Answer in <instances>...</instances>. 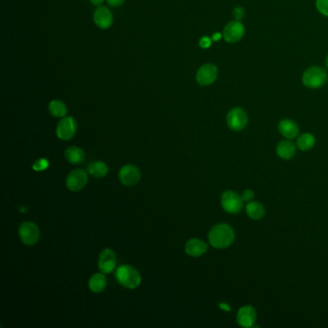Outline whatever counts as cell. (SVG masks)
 I'll return each mask as SVG.
<instances>
[{"mask_svg": "<svg viewBox=\"0 0 328 328\" xmlns=\"http://www.w3.org/2000/svg\"><path fill=\"white\" fill-rule=\"evenodd\" d=\"M278 130L280 134L288 140H293L298 136V125L292 120H282L278 124Z\"/></svg>", "mask_w": 328, "mask_h": 328, "instance_id": "e0dca14e", "label": "cell"}, {"mask_svg": "<svg viewBox=\"0 0 328 328\" xmlns=\"http://www.w3.org/2000/svg\"><path fill=\"white\" fill-rule=\"evenodd\" d=\"M48 111L51 116L55 118H64L67 114V108L66 104L59 99L51 100L48 104Z\"/></svg>", "mask_w": 328, "mask_h": 328, "instance_id": "44dd1931", "label": "cell"}, {"mask_svg": "<svg viewBox=\"0 0 328 328\" xmlns=\"http://www.w3.org/2000/svg\"><path fill=\"white\" fill-rule=\"evenodd\" d=\"M208 249L207 244L200 239H191L185 246L186 253L191 257H199L203 255Z\"/></svg>", "mask_w": 328, "mask_h": 328, "instance_id": "9a60e30c", "label": "cell"}, {"mask_svg": "<svg viewBox=\"0 0 328 328\" xmlns=\"http://www.w3.org/2000/svg\"><path fill=\"white\" fill-rule=\"evenodd\" d=\"M90 2L95 6H99L104 2V0H90Z\"/></svg>", "mask_w": 328, "mask_h": 328, "instance_id": "4dcf8cb0", "label": "cell"}, {"mask_svg": "<svg viewBox=\"0 0 328 328\" xmlns=\"http://www.w3.org/2000/svg\"><path fill=\"white\" fill-rule=\"evenodd\" d=\"M88 171L93 176L100 178V177H104L108 173L109 168H108L107 164H105L104 162L98 161V162H94V163L89 164Z\"/></svg>", "mask_w": 328, "mask_h": 328, "instance_id": "603a6c76", "label": "cell"}, {"mask_svg": "<svg viewBox=\"0 0 328 328\" xmlns=\"http://www.w3.org/2000/svg\"><path fill=\"white\" fill-rule=\"evenodd\" d=\"M96 25L100 29H108L113 25L114 17L112 12L106 7H99L93 16Z\"/></svg>", "mask_w": 328, "mask_h": 328, "instance_id": "5bb4252c", "label": "cell"}, {"mask_svg": "<svg viewBox=\"0 0 328 328\" xmlns=\"http://www.w3.org/2000/svg\"><path fill=\"white\" fill-rule=\"evenodd\" d=\"M219 306H220L222 309H225V310H226V311H230V308L229 306H228V304H224V303H221V304H219Z\"/></svg>", "mask_w": 328, "mask_h": 328, "instance_id": "1f68e13d", "label": "cell"}, {"mask_svg": "<svg viewBox=\"0 0 328 328\" xmlns=\"http://www.w3.org/2000/svg\"></svg>", "mask_w": 328, "mask_h": 328, "instance_id": "836d02e7", "label": "cell"}, {"mask_svg": "<svg viewBox=\"0 0 328 328\" xmlns=\"http://www.w3.org/2000/svg\"><path fill=\"white\" fill-rule=\"evenodd\" d=\"M116 265H117V256L112 249L105 248L100 252L99 268L101 272H103L104 274L113 272L114 269L116 268Z\"/></svg>", "mask_w": 328, "mask_h": 328, "instance_id": "7c38bea8", "label": "cell"}, {"mask_svg": "<svg viewBox=\"0 0 328 328\" xmlns=\"http://www.w3.org/2000/svg\"><path fill=\"white\" fill-rule=\"evenodd\" d=\"M106 1L112 7H120L125 2V0H106Z\"/></svg>", "mask_w": 328, "mask_h": 328, "instance_id": "f1b7e54d", "label": "cell"}, {"mask_svg": "<svg viewBox=\"0 0 328 328\" xmlns=\"http://www.w3.org/2000/svg\"><path fill=\"white\" fill-rule=\"evenodd\" d=\"M49 165V162L44 159V158H41L39 160H37L35 163L33 164V169L36 170V171H42L44 169H46Z\"/></svg>", "mask_w": 328, "mask_h": 328, "instance_id": "d4e9b609", "label": "cell"}, {"mask_svg": "<svg viewBox=\"0 0 328 328\" xmlns=\"http://www.w3.org/2000/svg\"><path fill=\"white\" fill-rule=\"evenodd\" d=\"M317 10L325 17H328V0H316Z\"/></svg>", "mask_w": 328, "mask_h": 328, "instance_id": "cb8c5ba5", "label": "cell"}, {"mask_svg": "<svg viewBox=\"0 0 328 328\" xmlns=\"http://www.w3.org/2000/svg\"><path fill=\"white\" fill-rule=\"evenodd\" d=\"M296 146L291 140L281 141L276 146L277 155L284 160H290L295 155Z\"/></svg>", "mask_w": 328, "mask_h": 328, "instance_id": "2e32d148", "label": "cell"}, {"mask_svg": "<svg viewBox=\"0 0 328 328\" xmlns=\"http://www.w3.org/2000/svg\"><path fill=\"white\" fill-rule=\"evenodd\" d=\"M116 278L118 282L126 289H136L140 286L142 277L140 272L129 265H122L116 269Z\"/></svg>", "mask_w": 328, "mask_h": 328, "instance_id": "7a4b0ae2", "label": "cell"}, {"mask_svg": "<svg viewBox=\"0 0 328 328\" xmlns=\"http://www.w3.org/2000/svg\"><path fill=\"white\" fill-rule=\"evenodd\" d=\"M223 35L221 33H215L213 36H212V41H219L221 39H222Z\"/></svg>", "mask_w": 328, "mask_h": 328, "instance_id": "f546056e", "label": "cell"}, {"mask_svg": "<svg viewBox=\"0 0 328 328\" xmlns=\"http://www.w3.org/2000/svg\"><path fill=\"white\" fill-rule=\"evenodd\" d=\"M65 156L66 161L73 164H81L85 159V153L83 149L74 145L66 148Z\"/></svg>", "mask_w": 328, "mask_h": 328, "instance_id": "d6986e66", "label": "cell"}, {"mask_svg": "<svg viewBox=\"0 0 328 328\" xmlns=\"http://www.w3.org/2000/svg\"><path fill=\"white\" fill-rule=\"evenodd\" d=\"M328 81V73L321 66H311L307 68L302 75V83L310 89L323 87Z\"/></svg>", "mask_w": 328, "mask_h": 328, "instance_id": "3957f363", "label": "cell"}, {"mask_svg": "<svg viewBox=\"0 0 328 328\" xmlns=\"http://www.w3.org/2000/svg\"><path fill=\"white\" fill-rule=\"evenodd\" d=\"M245 31L246 29L243 23L240 20H235L226 24L223 32V37L227 42L234 43L242 40L245 35Z\"/></svg>", "mask_w": 328, "mask_h": 328, "instance_id": "30bf717a", "label": "cell"}, {"mask_svg": "<svg viewBox=\"0 0 328 328\" xmlns=\"http://www.w3.org/2000/svg\"><path fill=\"white\" fill-rule=\"evenodd\" d=\"M255 197V194L252 190H246L243 192L242 194V198L244 201L246 202H250L253 200V198Z\"/></svg>", "mask_w": 328, "mask_h": 328, "instance_id": "4316f807", "label": "cell"}, {"mask_svg": "<svg viewBox=\"0 0 328 328\" xmlns=\"http://www.w3.org/2000/svg\"><path fill=\"white\" fill-rule=\"evenodd\" d=\"M208 239L213 247L223 249L232 245L235 239V233L228 225L220 224L211 228L208 234Z\"/></svg>", "mask_w": 328, "mask_h": 328, "instance_id": "6da1fadb", "label": "cell"}, {"mask_svg": "<svg viewBox=\"0 0 328 328\" xmlns=\"http://www.w3.org/2000/svg\"><path fill=\"white\" fill-rule=\"evenodd\" d=\"M107 286V279L103 272L95 273L89 280V288L93 293H101Z\"/></svg>", "mask_w": 328, "mask_h": 328, "instance_id": "ffe728a7", "label": "cell"}, {"mask_svg": "<svg viewBox=\"0 0 328 328\" xmlns=\"http://www.w3.org/2000/svg\"><path fill=\"white\" fill-rule=\"evenodd\" d=\"M246 215L254 221H259L264 218L265 216V208L263 206L262 203L258 202V201H250L247 202L246 206Z\"/></svg>", "mask_w": 328, "mask_h": 328, "instance_id": "ac0fdd59", "label": "cell"}, {"mask_svg": "<svg viewBox=\"0 0 328 328\" xmlns=\"http://www.w3.org/2000/svg\"><path fill=\"white\" fill-rule=\"evenodd\" d=\"M77 131V123L74 118L64 117L58 123L56 127V135L62 141H69Z\"/></svg>", "mask_w": 328, "mask_h": 328, "instance_id": "ba28073f", "label": "cell"}, {"mask_svg": "<svg viewBox=\"0 0 328 328\" xmlns=\"http://www.w3.org/2000/svg\"><path fill=\"white\" fill-rule=\"evenodd\" d=\"M88 182V174L84 169L77 168L70 171L66 177V185L71 192L81 191Z\"/></svg>", "mask_w": 328, "mask_h": 328, "instance_id": "52a82bcc", "label": "cell"}, {"mask_svg": "<svg viewBox=\"0 0 328 328\" xmlns=\"http://www.w3.org/2000/svg\"><path fill=\"white\" fill-rule=\"evenodd\" d=\"M218 73V67L214 64H205L197 69V82L200 86H209L217 80Z\"/></svg>", "mask_w": 328, "mask_h": 328, "instance_id": "9c48e42d", "label": "cell"}, {"mask_svg": "<svg viewBox=\"0 0 328 328\" xmlns=\"http://www.w3.org/2000/svg\"><path fill=\"white\" fill-rule=\"evenodd\" d=\"M119 178L122 184L125 186H133L141 180V171L134 164H125L120 169Z\"/></svg>", "mask_w": 328, "mask_h": 328, "instance_id": "8fae6325", "label": "cell"}, {"mask_svg": "<svg viewBox=\"0 0 328 328\" xmlns=\"http://www.w3.org/2000/svg\"><path fill=\"white\" fill-rule=\"evenodd\" d=\"M198 44H199V46H200L201 48H203V49H207V48H209V47L211 46V44H212V38H209V37H207V36H204V37L200 38Z\"/></svg>", "mask_w": 328, "mask_h": 328, "instance_id": "484cf974", "label": "cell"}, {"mask_svg": "<svg viewBox=\"0 0 328 328\" xmlns=\"http://www.w3.org/2000/svg\"><path fill=\"white\" fill-rule=\"evenodd\" d=\"M226 123L231 130L242 131L246 128L248 123L247 114L244 109L240 107H235L228 112L226 117Z\"/></svg>", "mask_w": 328, "mask_h": 328, "instance_id": "5b68a950", "label": "cell"}, {"mask_svg": "<svg viewBox=\"0 0 328 328\" xmlns=\"http://www.w3.org/2000/svg\"><path fill=\"white\" fill-rule=\"evenodd\" d=\"M315 144H316V139L314 135L310 133H304L298 136L296 140V145L302 151H307V150L312 149Z\"/></svg>", "mask_w": 328, "mask_h": 328, "instance_id": "7402d4cb", "label": "cell"}, {"mask_svg": "<svg viewBox=\"0 0 328 328\" xmlns=\"http://www.w3.org/2000/svg\"><path fill=\"white\" fill-rule=\"evenodd\" d=\"M327 66H328V58H327Z\"/></svg>", "mask_w": 328, "mask_h": 328, "instance_id": "d6a6232c", "label": "cell"}, {"mask_svg": "<svg viewBox=\"0 0 328 328\" xmlns=\"http://www.w3.org/2000/svg\"><path fill=\"white\" fill-rule=\"evenodd\" d=\"M20 241L25 245L32 246L40 240V229L32 222H23L19 228Z\"/></svg>", "mask_w": 328, "mask_h": 328, "instance_id": "8992f818", "label": "cell"}, {"mask_svg": "<svg viewBox=\"0 0 328 328\" xmlns=\"http://www.w3.org/2000/svg\"><path fill=\"white\" fill-rule=\"evenodd\" d=\"M256 310L251 305H246L240 308L238 311L237 323L242 328H252L256 322Z\"/></svg>", "mask_w": 328, "mask_h": 328, "instance_id": "4fadbf2b", "label": "cell"}, {"mask_svg": "<svg viewBox=\"0 0 328 328\" xmlns=\"http://www.w3.org/2000/svg\"><path fill=\"white\" fill-rule=\"evenodd\" d=\"M221 204L224 210L229 214H239L244 208L242 196L234 191H226L221 197Z\"/></svg>", "mask_w": 328, "mask_h": 328, "instance_id": "277c9868", "label": "cell"}, {"mask_svg": "<svg viewBox=\"0 0 328 328\" xmlns=\"http://www.w3.org/2000/svg\"><path fill=\"white\" fill-rule=\"evenodd\" d=\"M233 15L237 20H240L245 16V10L242 7H236L233 10Z\"/></svg>", "mask_w": 328, "mask_h": 328, "instance_id": "83f0119b", "label": "cell"}]
</instances>
